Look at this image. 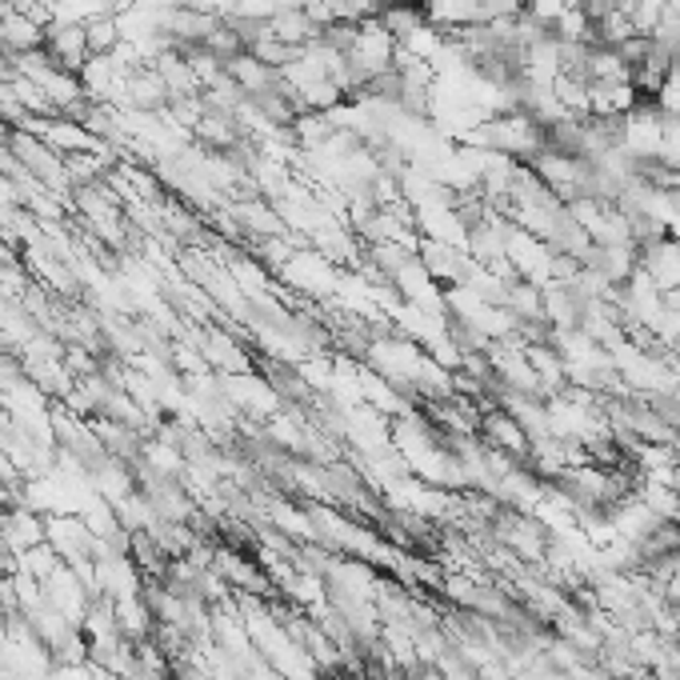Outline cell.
Instances as JSON below:
<instances>
[{
    "mask_svg": "<svg viewBox=\"0 0 680 680\" xmlns=\"http://www.w3.org/2000/svg\"><path fill=\"white\" fill-rule=\"evenodd\" d=\"M4 148H9L12 157L29 168L32 177L41 180L44 189H73L69 168H64V157L56 153L53 145H49V140H41L36 133H29V128H12L9 140H4Z\"/></svg>",
    "mask_w": 680,
    "mask_h": 680,
    "instance_id": "cell-1",
    "label": "cell"
},
{
    "mask_svg": "<svg viewBox=\"0 0 680 680\" xmlns=\"http://www.w3.org/2000/svg\"><path fill=\"white\" fill-rule=\"evenodd\" d=\"M345 61L360 81H373V76L393 69V61H397V41L388 36V29L377 21V17H373V21H360L356 24V36H353V44H348Z\"/></svg>",
    "mask_w": 680,
    "mask_h": 680,
    "instance_id": "cell-2",
    "label": "cell"
},
{
    "mask_svg": "<svg viewBox=\"0 0 680 680\" xmlns=\"http://www.w3.org/2000/svg\"><path fill=\"white\" fill-rule=\"evenodd\" d=\"M44 53H49L53 69H61V73H69V76H81L84 64L93 61L81 21H53L49 24V29H44Z\"/></svg>",
    "mask_w": 680,
    "mask_h": 680,
    "instance_id": "cell-3",
    "label": "cell"
},
{
    "mask_svg": "<svg viewBox=\"0 0 680 680\" xmlns=\"http://www.w3.org/2000/svg\"><path fill=\"white\" fill-rule=\"evenodd\" d=\"M477 437H481L484 449L509 452L516 461H524V457H529V444H533V437L524 432V425L509 412V408H489V412H481Z\"/></svg>",
    "mask_w": 680,
    "mask_h": 680,
    "instance_id": "cell-4",
    "label": "cell"
},
{
    "mask_svg": "<svg viewBox=\"0 0 680 680\" xmlns=\"http://www.w3.org/2000/svg\"><path fill=\"white\" fill-rule=\"evenodd\" d=\"M125 105L133 113H145V116H157V113H168L172 105V93H168V84L160 81V73L153 64H140L133 69L125 81Z\"/></svg>",
    "mask_w": 680,
    "mask_h": 680,
    "instance_id": "cell-5",
    "label": "cell"
},
{
    "mask_svg": "<svg viewBox=\"0 0 680 680\" xmlns=\"http://www.w3.org/2000/svg\"><path fill=\"white\" fill-rule=\"evenodd\" d=\"M44 536H49V529H44V516L36 513V509L12 504L9 513H4V544H9L17 556L36 548V544H44Z\"/></svg>",
    "mask_w": 680,
    "mask_h": 680,
    "instance_id": "cell-6",
    "label": "cell"
},
{
    "mask_svg": "<svg viewBox=\"0 0 680 680\" xmlns=\"http://www.w3.org/2000/svg\"><path fill=\"white\" fill-rule=\"evenodd\" d=\"M0 49L9 56L44 49V24H36L32 17H21V12H4L0 17Z\"/></svg>",
    "mask_w": 680,
    "mask_h": 680,
    "instance_id": "cell-7",
    "label": "cell"
},
{
    "mask_svg": "<svg viewBox=\"0 0 680 680\" xmlns=\"http://www.w3.org/2000/svg\"><path fill=\"white\" fill-rule=\"evenodd\" d=\"M224 73L237 81V88H241L244 96H261V93H269V88H276V84H281V73H276L272 64L257 61L252 53L229 61V64H224Z\"/></svg>",
    "mask_w": 680,
    "mask_h": 680,
    "instance_id": "cell-8",
    "label": "cell"
},
{
    "mask_svg": "<svg viewBox=\"0 0 680 680\" xmlns=\"http://www.w3.org/2000/svg\"><path fill=\"white\" fill-rule=\"evenodd\" d=\"M269 24H272V36L284 41L289 49H308V44L321 41V32H325L304 9H281Z\"/></svg>",
    "mask_w": 680,
    "mask_h": 680,
    "instance_id": "cell-9",
    "label": "cell"
},
{
    "mask_svg": "<svg viewBox=\"0 0 680 680\" xmlns=\"http://www.w3.org/2000/svg\"><path fill=\"white\" fill-rule=\"evenodd\" d=\"M153 69H157L160 81L168 84L172 101H180V96H200V81H197V73H192L189 56L180 53V49H168V53H160L157 61H153Z\"/></svg>",
    "mask_w": 680,
    "mask_h": 680,
    "instance_id": "cell-10",
    "label": "cell"
},
{
    "mask_svg": "<svg viewBox=\"0 0 680 680\" xmlns=\"http://www.w3.org/2000/svg\"><path fill=\"white\" fill-rule=\"evenodd\" d=\"M637 101L632 84H588V116H628Z\"/></svg>",
    "mask_w": 680,
    "mask_h": 680,
    "instance_id": "cell-11",
    "label": "cell"
},
{
    "mask_svg": "<svg viewBox=\"0 0 680 680\" xmlns=\"http://www.w3.org/2000/svg\"><path fill=\"white\" fill-rule=\"evenodd\" d=\"M84 41H88V53L93 56H108L121 49V24L116 17L108 12H93V17H84Z\"/></svg>",
    "mask_w": 680,
    "mask_h": 680,
    "instance_id": "cell-12",
    "label": "cell"
},
{
    "mask_svg": "<svg viewBox=\"0 0 680 680\" xmlns=\"http://www.w3.org/2000/svg\"><path fill=\"white\" fill-rule=\"evenodd\" d=\"M205 49H209L212 56H217L220 64H229V61H237V56H244L249 53V44H244V36H241V29L224 17V21L217 24V32H212L209 41H205Z\"/></svg>",
    "mask_w": 680,
    "mask_h": 680,
    "instance_id": "cell-13",
    "label": "cell"
},
{
    "mask_svg": "<svg viewBox=\"0 0 680 680\" xmlns=\"http://www.w3.org/2000/svg\"><path fill=\"white\" fill-rule=\"evenodd\" d=\"M29 385V368L21 365V356L12 353V348H0V393L9 397L17 388Z\"/></svg>",
    "mask_w": 680,
    "mask_h": 680,
    "instance_id": "cell-14",
    "label": "cell"
},
{
    "mask_svg": "<svg viewBox=\"0 0 680 680\" xmlns=\"http://www.w3.org/2000/svg\"><path fill=\"white\" fill-rule=\"evenodd\" d=\"M397 680H449V677H444V672H440L437 665H425V660H417V665L400 669Z\"/></svg>",
    "mask_w": 680,
    "mask_h": 680,
    "instance_id": "cell-15",
    "label": "cell"
},
{
    "mask_svg": "<svg viewBox=\"0 0 680 680\" xmlns=\"http://www.w3.org/2000/svg\"><path fill=\"white\" fill-rule=\"evenodd\" d=\"M12 76H17V61H12V56L0 49V84H9Z\"/></svg>",
    "mask_w": 680,
    "mask_h": 680,
    "instance_id": "cell-16",
    "label": "cell"
},
{
    "mask_svg": "<svg viewBox=\"0 0 680 680\" xmlns=\"http://www.w3.org/2000/svg\"><path fill=\"white\" fill-rule=\"evenodd\" d=\"M665 484H669V489H672V496H677V501H680V461L669 469V477H665Z\"/></svg>",
    "mask_w": 680,
    "mask_h": 680,
    "instance_id": "cell-17",
    "label": "cell"
},
{
    "mask_svg": "<svg viewBox=\"0 0 680 680\" xmlns=\"http://www.w3.org/2000/svg\"><path fill=\"white\" fill-rule=\"evenodd\" d=\"M677 524H680V516H677Z\"/></svg>",
    "mask_w": 680,
    "mask_h": 680,
    "instance_id": "cell-18",
    "label": "cell"
}]
</instances>
